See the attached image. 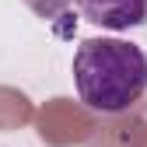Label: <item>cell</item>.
Returning <instances> with one entry per match:
<instances>
[{"label":"cell","mask_w":147,"mask_h":147,"mask_svg":"<svg viewBox=\"0 0 147 147\" xmlns=\"http://www.w3.org/2000/svg\"><path fill=\"white\" fill-rule=\"evenodd\" d=\"M74 84L88 109L126 112L147 91V56L123 39H84L74 53Z\"/></svg>","instance_id":"cell-1"},{"label":"cell","mask_w":147,"mask_h":147,"mask_svg":"<svg viewBox=\"0 0 147 147\" xmlns=\"http://www.w3.org/2000/svg\"><path fill=\"white\" fill-rule=\"evenodd\" d=\"M77 7L91 25H102L112 32L147 25V0H77Z\"/></svg>","instance_id":"cell-2"}]
</instances>
